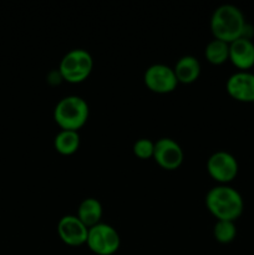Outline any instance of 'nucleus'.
Instances as JSON below:
<instances>
[{
	"mask_svg": "<svg viewBox=\"0 0 254 255\" xmlns=\"http://www.w3.org/2000/svg\"><path fill=\"white\" fill-rule=\"evenodd\" d=\"M227 92L239 102H254V74L238 71L229 76L226 84Z\"/></svg>",
	"mask_w": 254,
	"mask_h": 255,
	"instance_id": "obj_10",
	"label": "nucleus"
},
{
	"mask_svg": "<svg viewBox=\"0 0 254 255\" xmlns=\"http://www.w3.org/2000/svg\"><path fill=\"white\" fill-rule=\"evenodd\" d=\"M213 236L217 242L222 244H228L234 241L237 236V228L234 222L217 221L213 228Z\"/></svg>",
	"mask_w": 254,
	"mask_h": 255,
	"instance_id": "obj_16",
	"label": "nucleus"
},
{
	"mask_svg": "<svg viewBox=\"0 0 254 255\" xmlns=\"http://www.w3.org/2000/svg\"><path fill=\"white\" fill-rule=\"evenodd\" d=\"M183 149L174 139L163 137L154 142L153 159L161 168L174 171L183 163Z\"/></svg>",
	"mask_w": 254,
	"mask_h": 255,
	"instance_id": "obj_8",
	"label": "nucleus"
},
{
	"mask_svg": "<svg viewBox=\"0 0 254 255\" xmlns=\"http://www.w3.org/2000/svg\"><path fill=\"white\" fill-rule=\"evenodd\" d=\"M206 207L217 221L234 222L243 213L244 203L237 189L227 184H219L207 192Z\"/></svg>",
	"mask_w": 254,
	"mask_h": 255,
	"instance_id": "obj_1",
	"label": "nucleus"
},
{
	"mask_svg": "<svg viewBox=\"0 0 254 255\" xmlns=\"http://www.w3.org/2000/svg\"><path fill=\"white\" fill-rule=\"evenodd\" d=\"M57 234L65 244L80 247L86 244L89 228L77 218V216H64L57 223Z\"/></svg>",
	"mask_w": 254,
	"mask_h": 255,
	"instance_id": "obj_9",
	"label": "nucleus"
},
{
	"mask_svg": "<svg viewBox=\"0 0 254 255\" xmlns=\"http://www.w3.org/2000/svg\"><path fill=\"white\" fill-rule=\"evenodd\" d=\"M229 61L241 71L254 66V44L251 39L239 37L229 44Z\"/></svg>",
	"mask_w": 254,
	"mask_h": 255,
	"instance_id": "obj_11",
	"label": "nucleus"
},
{
	"mask_svg": "<svg viewBox=\"0 0 254 255\" xmlns=\"http://www.w3.org/2000/svg\"><path fill=\"white\" fill-rule=\"evenodd\" d=\"M80 134L76 131L61 129L54 138V147L57 153L62 156H71L80 148Z\"/></svg>",
	"mask_w": 254,
	"mask_h": 255,
	"instance_id": "obj_14",
	"label": "nucleus"
},
{
	"mask_svg": "<svg viewBox=\"0 0 254 255\" xmlns=\"http://www.w3.org/2000/svg\"><path fill=\"white\" fill-rule=\"evenodd\" d=\"M132 151H133L134 156L141 159L153 158L154 142H152L148 138H139L133 143Z\"/></svg>",
	"mask_w": 254,
	"mask_h": 255,
	"instance_id": "obj_17",
	"label": "nucleus"
},
{
	"mask_svg": "<svg viewBox=\"0 0 254 255\" xmlns=\"http://www.w3.org/2000/svg\"><path fill=\"white\" fill-rule=\"evenodd\" d=\"M90 109L82 97L66 96L60 100L54 109V120L57 126L66 131H76L86 125Z\"/></svg>",
	"mask_w": 254,
	"mask_h": 255,
	"instance_id": "obj_3",
	"label": "nucleus"
},
{
	"mask_svg": "<svg viewBox=\"0 0 254 255\" xmlns=\"http://www.w3.org/2000/svg\"><path fill=\"white\" fill-rule=\"evenodd\" d=\"M253 69H254V66H253Z\"/></svg>",
	"mask_w": 254,
	"mask_h": 255,
	"instance_id": "obj_18",
	"label": "nucleus"
},
{
	"mask_svg": "<svg viewBox=\"0 0 254 255\" xmlns=\"http://www.w3.org/2000/svg\"><path fill=\"white\" fill-rule=\"evenodd\" d=\"M76 216L87 228H91L101 223L102 204L100 203L99 199L92 198V197L85 198L77 208Z\"/></svg>",
	"mask_w": 254,
	"mask_h": 255,
	"instance_id": "obj_13",
	"label": "nucleus"
},
{
	"mask_svg": "<svg viewBox=\"0 0 254 255\" xmlns=\"http://www.w3.org/2000/svg\"><path fill=\"white\" fill-rule=\"evenodd\" d=\"M173 71L178 84H193L198 80L199 75H201V64L194 56L186 55V56H182L181 59L177 60Z\"/></svg>",
	"mask_w": 254,
	"mask_h": 255,
	"instance_id": "obj_12",
	"label": "nucleus"
},
{
	"mask_svg": "<svg viewBox=\"0 0 254 255\" xmlns=\"http://www.w3.org/2000/svg\"><path fill=\"white\" fill-rule=\"evenodd\" d=\"M207 172L216 182L227 184L238 174V162L227 151H217L207 159Z\"/></svg>",
	"mask_w": 254,
	"mask_h": 255,
	"instance_id": "obj_7",
	"label": "nucleus"
},
{
	"mask_svg": "<svg viewBox=\"0 0 254 255\" xmlns=\"http://www.w3.org/2000/svg\"><path fill=\"white\" fill-rule=\"evenodd\" d=\"M87 247L97 255H112L121 246V238L116 229L106 223H99L89 228Z\"/></svg>",
	"mask_w": 254,
	"mask_h": 255,
	"instance_id": "obj_5",
	"label": "nucleus"
},
{
	"mask_svg": "<svg viewBox=\"0 0 254 255\" xmlns=\"http://www.w3.org/2000/svg\"><path fill=\"white\" fill-rule=\"evenodd\" d=\"M204 57L212 65H222L229 60V44L213 39L204 49Z\"/></svg>",
	"mask_w": 254,
	"mask_h": 255,
	"instance_id": "obj_15",
	"label": "nucleus"
},
{
	"mask_svg": "<svg viewBox=\"0 0 254 255\" xmlns=\"http://www.w3.org/2000/svg\"><path fill=\"white\" fill-rule=\"evenodd\" d=\"M143 82L149 91L161 95L173 92L178 85L173 69L164 64H153L147 67Z\"/></svg>",
	"mask_w": 254,
	"mask_h": 255,
	"instance_id": "obj_6",
	"label": "nucleus"
},
{
	"mask_svg": "<svg viewBox=\"0 0 254 255\" xmlns=\"http://www.w3.org/2000/svg\"><path fill=\"white\" fill-rule=\"evenodd\" d=\"M247 22L241 9L232 4L217 7L211 17V30L214 39L231 44L244 36Z\"/></svg>",
	"mask_w": 254,
	"mask_h": 255,
	"instance_id": "obj_2",
	"label": "nucleus"
},
{
	"mask_svg": "<svg viewBox=\"0 0 254 255\" xmlns=\"http://www.w3.org/2000/svg\"><path fill=\"white\" fill-rule=\"evenodd\" d=\"M94 69L91 54L84 49L70 50L60 61L59 72L62 80L70 84L84 82Z\"/></svg>",
	"mask_w": 254,
	"mask_h": 255,
	"instance_id": "obj_4",
	"label": "nucleus"
}]
</instances>
